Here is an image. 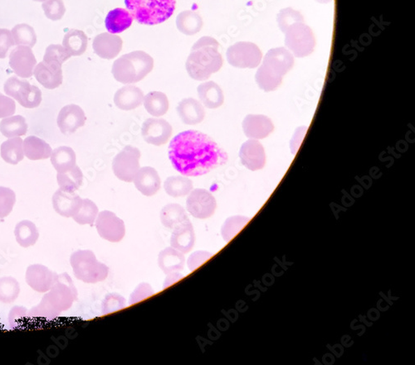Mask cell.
Returning <instances> with one entry per match:
<instances>
[{"label":"cell","instance_id":"cell-6","mask_svg":"<svg viewBox=\"0 0 415 365\" xmlns=\"http://www.w3.org/2000/svg\"><path fill=\"white\" fill-rule=\"evenodd\" d=\"M130 14L137 23L157 25L174 14L176 0H125Z\"/></svg>","mask_w":415,"mask_h":365},{"label":"cell","instance_id":"cell-13","mask_svg":"<svg viewBox=\"0 0 415 365\" xmlns=\"http://www.w3.org/2000/svg\"><path fill=\"white\" fill-rule=\"evenodd\" d=\"M96 228L99 236L103 240L118 243L123 240L125 234L124 221L110 211L99 213L96 221Z\"/></svg>","mask_w":415,"mask_h":365},{"label":"cell","instance_id":"cell-19","mask_svg":"<svg viewBox=\"0 0 415 365\" xmlns=\"http://www.w3.org/2000/svg\"><path fill=\"white\" fill-rule=\"evenodd\" d=\"M123 41L118 35L103 33L94 38L93 47L98 56L102 59L111 60L118 56L123 50Z\"/></svg>","mask_w":415,"mask_h":365},{"label":"cell","instance_id":"cell-20","mask_svg":"<svg viewBox=\"0 0 415 365\" xmlns=\"http://www.w3.org/2000/svg\"><path fill=\"white\" fill-rule=\"evenodd\" d=\"M33 75L46 89L54 90L63 84L62 65L42 62L36 65Z\"/></svg>","mask_w":415,"mask_h":365},{"label":"cell","instance_id":"cell-56","mask_svg":"<svg viewBox=\"0 0 415 365\" xmlns=\"http://www.w3.org/2000/svg\"><path fill=\"white\" fill-rule=\"evenodd\" d=\"M167 275L165 282H164V289H166L168 286L175 284L176 282L182 279L184 277L182 273H180V272L169 273Z\"/></svg>","mask_w":415,"mask_h":365},{"label":"cell","instance_id":"cell-18","mask_svg":"<svg viewBox=\"0 0 415 365\" xmlns=\"http://www.w3.org/2000/svg\"><path fill=\"white\" fill-rule=\"evenodd\" d=\"M240 156L244 166L251 171L260 170L265 166V149L261 143L255 139H250L242 145Z\"/></svg>","mask_w":415,"mask_h":365},{"label":"cell","instance_id":"cell-40","mask_svg":"<svg viewBox=\"0 0 415 365\" xmlns=\"http://www.w3.org/2000/svg\"><path fill=\"white\" fill-rule=\"evenodd\" d=\"M57 180L59 189L68 193H75L83 184L84 174L76 165L71 170L63 173L58 172Z\"/></svg>","mask_w":415,"mask_h":365},{"label":"cell","instance_id":"cell-36","mask_svg":"<svg viewBox=\"0 0 415 365\" xmlns=\"http://www.w3.org/2000/svg\"><path fill=\"white\" fill-rule=\"evenodd\" d=\"M166 193L172 197H187L194 188L193 181L187 177L174 176L168 177L164 184Z\"/></svg>","mask_w":415,"mask_h":365},{"label":"cell","instance_id":"cell-26","mask_svg":"<svg viewBox=\"0 0 415 365\" xmlns=\"http://www.w3.org/2000/svg\"><path fill=\"white\" fill-rule=\"evenodd\" d=\"M176 111L180 120L185 124L196 125L205 120V106L196 99H182L177 106Z\"/></svg>","mask_w":415,"mask_h":365},{"label":"cell","instance_id":"cell-31","mask_svg":"<svg viewBox=\"0 0 415 365\" xmlns=\"http://www.w3.org/2000/svg\"><path fill=\"white\" fill-rule=\"evenodd\" d=\"M52 164L59 173L71 170L76 166L75 150L70 147L62 146L55 149L50 156Z\"/></svg>","mask_w":415,"mask_h":365},{"label":"cell","instance_id":"cell-16","mask_svg":"<svg viewBox=\"0 0 415 365\" xmlns=\"http://www.w3.org/2000/svg\"><path fill=\"white\" fill-rule=\"evenodd\" d=\"M56 277L57 273L42 264L30 265L25 273L27 284L40 293L49 292L54 284Z\"/></svg>","mask_w":415,"mask_h":365},{"label":"cell","instance_id":"cell-33","mask_svg":"<svg viewBox=\"0 0 415 365\" xmlns=\"http://www.w3.org/2000/svg\"><path fill=\"white\" fill-rule=\"evenodd\" d=\"M88 37L81 30H69L63 38V46L72 56L83 55L88 49Z\"/></svg>","mask_w":415,"mask_h":365},{"label":"cell","instance_id":"cell-53","mask_svg":"<svg viewBox=\"0 0 415 365\" xmlns=\"http://www.w3.org/2000/svg\"><path fill=\"white\" fill-rule=\"evenodd\" d=\"M15 111L16 104L14 99L0 93V119L12 116Z\"/></svg>","mask_w":415,"mask_h":365},{"label":"cell","instance_id":"cell-44","mask_svg":"<svg viewBox=\"0 0 415 365\" xmlns=\"http://www.w3.org/2000/svg\"><path fill=\"white\" fill-rule=\"evenodd\" d=\"M276 21L281 31L285 33L294 24L304 23V17L299 11L286 8L279 13Z\"/></svg>","mask_w":415,"mask_h":365},{"label":"cell","instance_id":"cell-8","mask_svg":"<svg viewBox=\"0 0 415 365\" xmlns=\"http://www.w3.org/2000/svg\"><path fill=\"white\" fill-rule=\"evenodd\" d=\"M285 33V45L297 58H305L313 54L315 39L313 30L304 23L297 24Z\"/></svg>","mask_w":415,"mask_h":365},{"label":"cell","instance_id":"cell-49","mask_svg":"<svg viewBox=\"0 0 415 365\" xmlns=\"http://www.w3.org/2000/svg\"><path fill=\"white\" fill-rule=\"evenodd\" d=\"M125 307V299L118 293L108 294L104 298L102 304V311L103 315L123 309Z\"/></svg>","mask_w":415,"mask_h":365},{"label":"cell","instance_id":"cell-7","mask_svg":"<svg viewBox=\"0 0 415 365\" xmlns=\"http://www.w3.org/2000/svg\"><path fill=\"white\" fill-rule=\"evenodd\" d=\"M70 263L77 279L86 284H97L107 279L109 268L99 262L92 250H80L71 255Z\"/></svg>","mask_w":415,"mask_h":365},{"label":"cell","instance_id":"cell-55","mask_svg":"<svg viewBox=\"0 0 415 365\" xmlns=\"http://www.w3.org/2000/svg\"><path fill=\"white\" fill-rule=\"evenodd\" d=\"M308 128L301 127L297 129V132L294 134V137L291 142V149L293 154H296L298 149L301 146V143L304 140L305 133H306Z\"/></svg>","mask_w":415,"mask_h":365},{"label":"cell","instance_id":"cell-2","mask_svg":"<svg viewBox=\"0 0 415 365\" xmlns=\"http://www.w3.org/2000/svg\"><path fill=\"white\" fill-rule=\"evenodd\" d=\"M77 298V290L68 273L57 275L53 286L43 295L42 301L29 311V316L43 319L57 318L62 312L70 309Z\"/></svg>","mask_w":415,"mask_h":365},{"label":"cell","instance_id":"cell-32","mask_svg":"<svg viewBox=\"0 0 415 365\" xmlns=\"http://www.w3.org/2000/svg\"><path fill=\"white\" fill-rule=\"evenodd\" d=\"M15 236L17 243L22 248L32 247L40 238V232L36 224L30 220H22L17 224L15 229Z\"/></svg>","mask_w":415,"mask_h":365},{"label":"cell","instance_id":"cell-47","mask_svg":"<svg viewBox=\"0 0 415 365\" xmlns=\"http://www.w3.org/2000/svg\"><path fill=\"white\" fill-rule=\"evenodd\" d=\"M71 56L63 45L52 44L46 49L45 56H43V62L63 65Z\"/></svg>","mask_w":415,"mask_h":365},{"label":"cell","instance_id":"cell-29","mask_svg":"<svg viewBox=\"0 0 415 365\" xmlns=\"http://www.w3.org/2000/svg\"><path fill=\"white\" fill-rule=\"evenodd\" d=\"M133 17L125 8H115L108 13L105 20L107 31L112 34H118L125 31L131 27Z\"/></svg>","mask_w":415,"mask_h":365},{"label":"cell","instance_id":"cell-35","mask_svg":"<svg viewBox=\"0 0 415 365\" xmlns=\"http://www.w3.org/2000/svg\"><path fill=\"white\" fill-rule=\"evenodd\" d=\"M143 104L146 111L154 117L165 115L170 107L166 95L159 91L147 94L144 97Z\"/></svg>","mask_w":415,"mask_h":365},{"label":"cell","instance_id":"cell-39","mask_svg":"<svg viewBox=\"0 0 415 365\" xmlns=\"http://www.w3.org/2000/svg\"><path fill=\"white\" fill-rule=\"evenodd\" d=\"M27 131L28 124L23 116H10L0 122V132L6 138L24 136Z\"/></svg>","mask_w":415,"mask_h":365},{"label":"cell","instance_id":"cell-57","mask_svg":"<svg viewBox=\"0 0 415 365\" xmlns=\"http://www.w3.org/2000/svg\"><path fill=\"white\" fill-rule=\"evenodd\" d=\"M315 1L320 3H328L333 1V0H315Z\"/></svg>","mask_w":415,"mask_h":365},{"label":"cell","instance_id":"cell-23","mask_svg":"<svg viewBox=\"0 0 415 365\" xmlns=\"http://www.w3.org/2000/svg\"><path fill=\"white\" fill-rule=\"evenodd\" d=\"M133 181L136 189L146 197H152L161 189V177L158 172L151 167L140 168Z\"/></svg>","mask_w":415,"mask_h":365},{"label":"cell","instance_id":"cell-3","mask_svg":"<svg viewBox=\"0 0 415 365\" xmlns=\"http://www.w3.org/2000/svg\"><path fill=\"white\" fill-rule=\"evenodd\" d=\"M216 39L203 37L194 43L185 64L189 76L196 81H206L223 67L224 60Z\"/></svg>","mask_w":415,"mask_h":365},{"label":"cell","instance_id":"cell-42","mask_svg":"<svg viewBox=\"0 0 415 365\" xmlns=\"http://www.w3.org/2000/svg\"><path fill=\"white\" fill-rule=\"evenodd\" d=\"M19 294V282L15 277L0 278V302L6 304L15 302Z\"/></svg>","mask_w":415,"mask_h":365},{"label":"cell","instance_id":"cell-51","mask_svg":"<svg viewBox=\"0 0 415 365\" xmlns=\"http://www.w3.org/2000/svg\"><path fill=\"white\" fill-rule=\"evenodd\" d=\"M15 45L11 31L0 29V59L6 58L8 51Z\"/></svg>","mask_w":415,"mask_h":365},{"label":"cell","instance_id":"cell-34","mask_svg":"<svg viewBox=\"0 0 415 365\" xmlns=\"http://www.w3.org/2000/svg\"><path fill=\"white\" fill-rule=\"evenodd\" d=\"M176 26L180 33L187 36H193L201 31L203 19L196 12L183 11L176 17Z\"/></svg>","mask_w":415,"mask_h":365},{"label":"cell","instance_id":"cell-10","mask_svg":"<svg viewBox=\"0 0 415 365\" xmlns=\"http://www.w3.org/2000/svg\"><path fill=\"white\" fill-rule=\"evenodd\" d=\"M262 51L253 42H240L228 47V63L237 68H256L260 64Z\"/></svg>","mask_w":415,"mask_h":365},{"label":"cell","instance_id":"cell-30","mask_svg":"<svg viewBox=\"0 0 415 365\" xmlns=\"http://www.w3.org/2000/svg\"><path fill=\"white\" fill-rule=\"evenodd\" d=\"M24 154L30 160H42L50 158L53 150L45 140L36 136H29L24 141Z\"/></svg>","mask_w":415,"mask_h":365},{"label":"cell","instance_id":"cell-50","mask_svg":"<svg viewBox=\"0 0 415 365\" xmlns=\"http://www.w3.org/2000/svg\"><path fill=\"white\" fill-rule=\"evenodd\" d=\"M154 293V290L149 284L142 282V284L138 285L136 289L133 291L131 297H130L129 305H133V304L139 302L142 300L150 297Z\"/></svg>","mask_w":415,"mask_h":365},{"label":"cell","instance_id":"cell-22","mask_svg":"<svg viewBox=\"0 0 415 365\" xmlns=\"http://www.w3.org/2000/svg\"><path fill=\"white\" fill-rule=\"evenodd\" d=\"M243 129L246 136L258 140L269 136L274 131V125L267 116L249 115L243 121Z\"/></svg>","mask_w":415,"mask_h":365},{"label":"cell","instance_id":"cell-58","mask_svg":"<svg viewBox=\"0 0 415 365\" xmlns=\"http://www.w3.org/2000/svg\"><path fill=\"white\" fill-rule=\"evenodd\" d=\"M33 1H34V2H42L43 3V2H45L46 0H33Z\"/></svg>","mask_w":415,"mask_h":365},{"label":"cell","instance_id":"cell-11","mask_svg":"<svg viewBox=\"0 0 415 365\" xmlns=\"http://www.w3.org/2000/svg\"><path fill=\"white\" fill-rule=\"evenodd\" d=\"M141 152L136 147H125L115 156L112 162V170L120 181L132 182L140 169Z\"/></svg>","mask_w":415,"mask_h":365},{"label":"cell","instance_id":"cell-38","mask_svg":"<svg viewBox=\"0 0 415 365\" xmlns=\"http://www.w3.org/2000/svg\"><path fill=\"white\" fill-rule=\"evenodd\" d=\"M1 156L7 163L18 164L24 158V141L21 138H13L1 145Z\"/></svg>","mask_w":415,"mask_h":365},{"label":"cell","instance_id":"cell-54","mask_svg":"<svg viewBox=\"0 0 415 365\" xmlns=\"http://www.w3.org/2000/svg\"><path fill=\"white\" fill-rule=\"evenodd\" d=\"M29 316V311L24 307H16L12 308L10 314V323L12 327L19 325V319L24 318L25 316Z\"/></svg>","mask_w":415,"mask_h":365},{"label":"cell","instance_id":"cell-28","mask_svg":"<svg viewBox=\"0 0 415 365\" xmlns=\"http://www.w3.org/2000/svg\"><path fill=\"white\" fill-rule=\"evenodd\" d=\"M158 265L166 275L182 271L185 265V255L174 248L168 247L159 254Z\"/></svg>","mask_w":415,"mask_h":365},{"label":"cell","instance_id":"cell-43","mask_svg":"<svg viewBox=\"0 0 415 365\" xmlns=\"http://www.w3.org/2000/svg\"><path fill=\"white\" fill-rule=\"evenodd\" d=\"M98 214L99 211L96 204L89 199H83L79 210L72 218L77 224L93 225Z\"/></svg>","mask_w":415,"mask_h":365},{"label":"cell","instance_id":"cell-48","mask_svg":"<svg viewBox=\"0 0 415 365\" xmlns=\"http://www.w3.org/2000/svg\"><path fill=\"white\" fill-rule=\"evenodd\" d=\"M42 8L47 19L54 22L62 19L66 13L63 0H46Z\"/></svg>","mask_w":415,"mask_h":365},{"label":"cell","instance_id":"cell-17","mask_svg":"<svg viewBox=\"0 0 415 365\" xmlns=\"http://www.w3.org/2000/svg\"><path fill=\"white\" fill-rule=\"evenodd\" d=\"M85 113L77 104H68L60 111L58 116V126L65 136L75 133L77 129L83 127L86 123Z\"/></svg>","mask_w":415,"mask_h":365},{"label":"cell","instance_id":"cell-52","mask_svg":"<svg viewBox=\"0 0 415 365\" xmlns=\"http://www.w3.org/2000/svg\"><path fill=\"white\" fill-rule=\"evenodd\" d=\"M213 254L207 251H196L189 256L187 265L190 271L196 270L201 265L209 260Z\"/></svg>","mask_w":415,"mask_h":365},{"label":"cell","instance_id":"cell-15","mask_svg":"<svg viewBox=\"0 0 415 365\" xmlns=\"http://www.w3.org/2000/svg\"><path fill=\"white\" fill-rule=\"evenodd\" d=\"M37 60L31 47L18 46L10 52V66L17 76L29 78L33 75Z\"/></svg>","mask_w":415,"mask_h":365},{"label":"cell","instance_id":"cell-14","mask_svg":"<svg viewBox=\"0 0 415 365\" xmlns=\"http://www.w3.org/2000/svg\"><path fill=\"white\" fill-rule=\"evenodd\" d=\"M172 126L163 119L150 118L142 125L141 134L149 145L162 146L170 140L172 136Z\"/></svg>","mask_w":415,"mask_h":365},{"label":"cell","instance_id":"cell-12","mask_svg":"<svg viewBox=\"0 0 415 365\" xmlns=\"http://www.w3.org/2000/svg\"><path fill=\"white\" fill-rule=\"evenodd\" d=\"M187 208L194 218L205 220L214 215L217 202L209 190L193 189L188 195Z\"/></svg>","mask_w":415,"mask_h":365},{"label":"cell","instance_id":"cell-25","mask_svg":"<svg viewBox=\"0 0 415 365\" xmlns=\"http://www.w3.org/2000/svg\"><path fill=\"white\" fill-rule=\"evenodd\" d=\"M144 93L134 86H125L116 91L114 97L116 106L124 111H131L140 107L144 102Z\"/></svg>","mask_w":415,"mask_h":365},{"label":"cell","instance_id":"cell-45","mask_svg":"<svg viewBox=\"0 0 415 365\" xmlns=\"http://www.w3.org/2000/svg\"><path fill=\"white\" fill-rule=\"evenodd\" d=\"M249 221V218L244 216H232L229 217L224 223L221 229L224 240L229 241L244 227L245 225Z\"/></svg>","mask_w":415,"mask_h":365},{"label":"cell","instance_id":"cell-37","mask_svg":"<svg viewBox=\"0 0 415 365\" xmlns=\"http://www.w3.org/2000/svg\"><path fill=\"white\" fill-rule=\"evenodd\" d=\"M162 223L168 229H174L176 225L189 219L187 211L179 204H168L161 211Z\"/></svg>","mask_w":415,"mask_h":365},{"label":"cell","instance_id":"cell-27","mask_svg":"<svg viewBox=\"0 0 415 365\" xmlns=\"http://www.w3.org/2000/svg\"><path fill=\"white\" fill-rule=\"evenodd\" d=\"M198 97L203 106L208 108H218L224 102L221 87L214 81H207L198 86Z\"/></svg>","mask_w":415,"mask_h":365},{"label":"cell","instance_id":"cell-41","mask_svg":"<svg viewBox=\"0 0 415 365\" xmlns=\"http://www.w3.org/2000/svg\"><path fill=\"white\" fill-rule=\"evenodd\" d=\"M13 38L16 46L33 47L37 42L36 30L27 24H17L11 30Z\"/></svg>","mask_w":415,"mask_h":365},{"label":"cell","instance_id":"cell-9","mask_svg":"<svg viewBox=\"0 0 415 365\" xmlns=\"http://www.w3.org/2000/svg\"><path fill=\"white\" fill-rule=\"evenodd\" d=\"M3 90L8 97L16 99L24 108H37L42 102L40 89L16 76L8 78L4 83Z\"/></svg>","mask_w":415,"mask_h":365},{"label":"cell","instance_id":"cell-24","mask_svg":"<svg viewBox=\"0 0 415 365\" xmlns=\"http://www.w3.org/2000/svg\"><path fill=\"white\" fill-rule=\"evenodd\" d=\"M83 202L79 195L75 193H68L61 189L58 190L53 197V206L58 215L67 218L75 216Z\"/></svg>","mask_w":415,"mask_h":365},{"label":"cell","instance_id":"cell-1","mask_svg":"<svg viewBox=\"0 0 415 365\" xmlns=\"http://www.w3.org/2000/svg\"><path fill=\"white\" fill-rule=\"evenodd\" d=\"M173 168L185 177H201L223 166L228 154L207 134L187 130L171 141L168 151Z\"/></svg>","mask_w":415,"mask_h":365},{"label":"cell","instance_id":"cell-21","mask_svg":"<svg viewBox=\"0 0 415 365\" xmlns=\"http://www.w3.org/2000/svg\"><path fill=\"white\" fill-rule=\"evenodd\" d=\"M196 243V233L194 226L189 219L176 225L173 229L171 237V246L179 250L181 253L188 254L194 249Z\"/></svg>","mask_w":415,"mask_h":365},{"label":"cell","instance_id":"cell-4","mask_svg":"<svg viewBox=\"0 0 415 365\" xmlns=\"http://www.w3.org/2000/svg\"><path fill=\"white\" fill-rule=\"evenodd\" d=\"M294 58L284 47H276L267 52L255 80L259 88L270 92L279 88L283 78L293 67Z\"/></svg>","mask_w":415,"mask_h":365},{"label":"cell","instance_id":"cell-46","mask_svg":"<svg viewBox=\"0 0 415 365\" xmlns=\"http://www.w3.org/2000/svg\"><path fill=\"white\" fill-rule=\"evenodd\" d=\"M16 202L14 190L0 186V219L6 218L13 211Z\"/></svg>","mask_w":415,"mask_h":365},{"label":"cell","instance_id":"cell-5","mask_svg":"<svg viewBox=\"0 0 415 365\" xmlns=\"http://www.w3.org/2000/svg\"><path fill=\"white\" fill-rule=\"evenodd\" d=\"M154 68V60L143 51H135L120 56L112 65L111 73L123 84L137 83Z\"/></svg>","mask_w":415,"mask_h":365}]
</instances>
